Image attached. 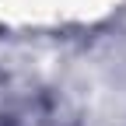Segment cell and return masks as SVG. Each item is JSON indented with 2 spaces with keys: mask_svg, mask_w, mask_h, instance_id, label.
Returning <instances> with one entry per match:
<instances>
[{
  "mask_svg": "<svg viewBox=\"0 0 126 126\" xmlns=\"http://www.w3.org/2000/svg\"><path fill=\"white\" fill-rule=\"evenodd\" d=\"M0 126H28V123H21V116H11V119H4Z\"/></svg>",
  "mask_w": 126,
  "mask_h": 126,
  "instance_id": "obj_1",
  "label": "cell"
}]
</instances>
